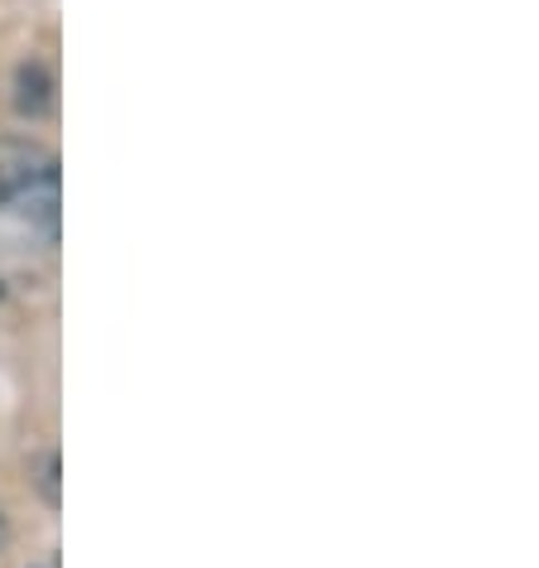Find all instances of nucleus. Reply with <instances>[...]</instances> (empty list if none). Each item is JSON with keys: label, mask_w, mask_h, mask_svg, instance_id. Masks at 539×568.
Listing matches in <instances>:
<instances>
[{"label": "nucleus", "mask_w": 539, "mask_h": 568, "mask_svg": "<svg viewBox=\"0 0 539 568\" xmlns=\"http://www.w3.org/2000/svg\"><path fill=\"white\" fill-rule=\"evenodd\" d=\"M44 212L59 207V154L39 140L0 135V212Z\"/></svg>", "instance_id": "f257e3e1"}, {"label": "nucleus", "mask_w": 539, "mask_h": 568, "mask_svg": "<svg viewBox=\"0 0 539 568\" xmlns=\"http://www.w3.org/2000/svg\"><path fill=\"white\" fill-rule=\"evenodd\" d=\"M10 106H16V116H24V121L53 116V106H59V78L49 73V63L24 59L16 68V78H10Z\"/></svg>", "instance_id": "f03ea898"}, {"label": "nucleus", "mask_w": 539, "mask_h": 568, "mask_svg": "<svg viewBox=\"0 0 539 568\" xmlns=\"http://www.w3.org/2000/svg\"><path fill=\"white\" fill-rule=\"evenodd\" d=\"M34 487L44 496V506H59L63 491H59V453H44V458L34 463Z\"/></svg>", "instance_id": "7ed1b4c3"}, {"label": "nucleus", "mask_w": 539, "mask_h": 568, "mask_svg": "<svg viewBox=\"0 0 539 568\" xmlns=\"http://www.w3.org/2000/svg\"><path fill=\"white\" fill-rule=\"evenodd\" d=\"M10 539V525H6V510H0V545H6Z\"/></svg>", "instance_id": "20e7f679"}, {"label": "nucleus", "mask_w": 539, "mask_h": 568, "mask_svg": "<svg viewBox=\"0 0 539 568\" xmlns=\"http://www.w3.org/2000/svg\"><path fill=\"white\" fill-rule=\"evenodd\" d=\"M0 300H6V290H0Z\"/></svg>", "instance_id": "39448f33"}]
</instances>
